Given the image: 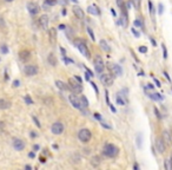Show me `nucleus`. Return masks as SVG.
I'll return each mask as SVG.
<instances>
[{
	"mask_svg": "<svg viewBox=\"0 0 172 170\" xmlns=\"http://www.w3.org/2000/svg\"><path fill=\"white\" fill-rule=\"evenodd\" d=\"M118 151H119L118 148L113 144H110V143L105 144V146L103 149V154L107 157H116L118 155Z\"/></svg>",
	"mask_w": 172,
	"mask_h": 170,
	"instance_id": "nucleus-1",
	"label": "nucleus"
},
{
	"mask_svg": "<svg viewBox=\"0 0 172 170\" xmlns=\"http://www.w3.org/2000/svg\"><path fill=\"white\" fill-rule=\"evenodd\" d=\"M69 87L72 90V91H73L74 93H80V92L83 91L81 83H80V82H78L75 78H74V79H73V78L69 79Z\"/></svg>",
	"mask_w": 172,
	"mask_h": 170,
	"instance_id": "nucleus-2",
	"label": "nucleus"
},
{
	"mask_svg": "<svg viewBox=\"0 0 172 170\" xmlns=\"http://www.w3.org/2000/svg\"><path fill=\"white\" fill-rule=\"evenodd\" d=\"M92 137V134L89 129H81L80 131L78 132V138H79V141L83 142V143H87L90 142V139Z\"/></svg>",
	"mask_w": 172,
	"mask_h": 170,
	"instance_id": "nucleus-3",
	"label": "nucleus"
},
{
	"mask_svg": "<svg viewBox=\"0 0 172 170\" xmlns=\"http://www.w3.org/2000/svg\"><path fill=\"white\" fill-rule=\"evenodd\" d=\"M74 45L78 47V50L81 52V54H84V57H86V58H90L91 57V53L89 51V48L86 47V45H85L84 42H81V40H74Z\"/></svg>",
	"mask_w": 172,
	"mask_h": 170,
	"instance_id": "nucleus-4",
	"label": "nucleus"
},
{
	"mask_svg": "<svg viewBox=\"0 0 172 170\" xmlns=\"http://www.w3.org/2000/svg\"><path fill=\"white\" fill-rule=\"evenodd\" d=\"M94 69H95V71H97L98 73H103V71L105 70V64H104V60H103V58L97 56L94 59Z\"/></svg>",
	"mask_w": 172,
	"mask_h": 170,
	"instance_id": "nucleus-5",
	"label": "nucleus"
},
{
	"mask_svg": "<svg viewBox=\"0 0 172 170\" xmlns=\"http://www.w3.org/2000/svg\"><path fill=\"white\" fill-rule=\"evenodd\" d=\"M64 129H65V126H64V124H63L61 122H55V123H53V125H52V128H51L52 134H54V135H61V134L64 132Z\"/></svg>",
	"mask_w": 172,
	"mask_h": 170,
	"instance_id": "nucleus-6",
	"label": "nucleus"
},
{
	"mask_svg": "<svg viewBox=\"0 0 172 170\" xmlns=\"http://www.w3.org/2000/svg\"><path fill=\"white\" fill-rule=\"evenodd\" d=\"M69 99H70L71 104L73 105V108H75V109H79V110H81V109H83V106H81V101H80V98H78V97L75 96L74 93H73V95H70Z\"/></svg>",
	"mask_w": 172,
	"mask_h": 170,
	"instance_id": "nucleus-7",
	"label": "nucleus"
},
{
	"mask_svg": "<svg viewBox=\"0 0 172 170\" xmlns=\"http://www.w3.org/2000/svg\"><path fill=\"white\" fill-rule=\"evenodd\" d=\"M156 148H157L159 154H164L165 153L166 145H165V141L163 138H157L156 139Z\"/></svg>",
	"mask_w": 172,
	"mask_h": 170,
	"instance_id": "nucleus-8",
	"label": "nucleus"
},
{
	"mask_svg": "<svg viewBox=\"0 0 172 170\" xmlns=\"http://www.w3.org/2000/svg\"><path fill=\"white\" fill-rule=\"evenodd\" d=\"M100 82H101L105 86H111V85L113 84V78H112L110 75H107V73H103V75L100 76Z\"/></svg>",
	"mask_w": 172,
	"mask_h": 170,
	"instance_id": "nucleus-9",
	"label": "nucleus"
},
{
	"mask_svg": "<svg viewBox=\"0 0 172 170\" xmlns=\"http://www.w3.org/2000/svg\"><path fill=\"white\" fill-rule=\"evenodd\" d=\"M27 9L32 15H35L38 12H39V6H38L35 3H28L27 4Z\"/></svg>",
	"mask_w": 172,
	"mask_h": 170,
	"instance_id": "nucleus-10",
	"label": "nucleus"
},
{
	"mask_svg": "<svg viewBox=\"0 0 172 170\" xmlns=\"http://www.w3.org/2000/svg\"><path fill=\"white\" fill-rule=\"evenodd\" d=\"M25 73L27 76H34L38 73V67L35 65H27L25 67Z\"/></svg>",
	"mask_w": 172,
	"mask_h": 170,
	"instance_id": "nucleus-11",
	"label": "nucleus"
},
{
	"mask_svg": "<svg viewBox=\"0 0 172 170\" xmlns=\"http://www.w3.org/2000/svg\"><path fill=\"white\" fill-rule=\"evenodd\" d=\"M110 70L112 71V73H113L114 76H117V77H119V76H121V75H123L121 66H119L118 64H112V65L110 66Z\"/></svg>",
	"mask_w": 172,
	"mask_h": 170,
	"instance_id": "nucleus-12",
	"label": "nucleus"
},
{
	"mask_svg": "<svg viewBox=\"0 0 172 170\" xmlns=\"http://www.w3.org/2000/svg\"><path fill=\"white\" fill-rule=\"evenodd\" d=\"M13 148L15 150H18V151H21V150H24V148H25V143L21 141V139L14 138L13 139Z\"/></svg>",
	"mask_w": 172,
	"mask_h": 170,
	"instance_id": "nucleus-13",
	"label": "nucleus"
},
{
	"mask_svg": "<svg viewBox=\"0 0 172 170\" xmlns=\"http://www.w3.org/2000/svg\"><path fill=\"white\" fill-rule=\"evenodd\" d=\"M19 58H20V60H23V62H27L28 59L31 58V52L28 51V50H21V51L19 52Z\"/></svg>",
	"mask_w": 172,
	"mask_h": 170,
	"instance_id": "nucleus-14",
	"label": "nucleus"
},
{
	"mask_svg": "<svg viewBox=\"0 0 172 170\" xmlns=\"http://www.w3.org/2000/svg\"><path fill=\"white\" fill-rule=\"evenodd\" d=\"M73 13H74V15L77 17L78 19H80V20H84V19H85L84 11H83L80 7H78V6H74V7H73Z\"/></svg>",
	"mask_w": 172,
	"mask_h": 170,
	"instance_id": "nucleus-15",
	"label": "nucleus"
},
{
	"mask_svg": "<svg viewBox=\"0 0 172 170\" xmlns=\"http://www.w3.org/2000/svg\"><path fill=\"white\" fill-rule=\"evenodd\" d=\"M39 25L44 30H46L47 27H49V17H47L46 14H44L39 18Z\"/></svg>",
	"mask_w": 172,
	"mask_h": 170,
	"instance_id": "nucleus-16",
	"label": "nucleus"
},
{
	"mask_svg": "<svg viewBox=\"0 0 172 170\" xmlns=\"http://www.w3.org/2000/svg\"><path fill=\"white\" fill-rule=\"evenodd\" d=\"M49 38H50V43L52 45L55 44V40H57V31H55V27H52L49 30Z\"/></svg>",
	"mask_w": 172,
	"mask_h": 170,
	"instance_id": "nucleus-17",
	"label": "nucleus"
},
{
	"mask_svg": "<svg viewBox=\"0 0 172 170\" xmlns=\"http://www.w3.org/2000/svg\"><path fill=\"white\" fill-rule=\"evenodd\" d=\"M90 163H91V165H92L93 168H98V167L101 164V158H100V156H93V157L91 158Z\"/></svg>",
	"mask_w": 172,
	"mask_h": 170,
	"instance_id": "nucleus-18",
	"label": "nucleus"
},
{
	"mask_svg": "<svg viewBox=\"0 0 172 170\" xmlns=\"http://www.w3.org/2000/svg\"><path fill=\"white\" fill-rule=\"evenodd\" d=\"M87 12H89L90 14H93V15H98V14L100 13V11H99L98 7L95 6V5H91V6H89Z\"/></svg>",
	"mask_w": 172,
	"mask_h": 170,
	"instance_id": "nucleus-19",
	"label": "nucleus"
},
{
	"mask_svg": "<svg viewBox=\"0 0 172 170\" xmlns=\"http://www.w3.org/2000/svg\"><path fill=\"white\" fill-rule=\"evenodd\" d=\"M55 85H57V87H58L59 90H61V91H66V90L70 89L67 85H66L64 82H61V81H55Z\"/></svg>",
	"mask_w": 172,
	"mask_h": 170,
	"instance_id": "nucleus-20",
	"label": "nucleus"
},
{
	"mask_svg": "<svg viewBox=\"0 0 172 170\" xmlns=\"http://www.w3.org/2000/svg\"><path fill=\"white\" fill-rule=\"evenodd\" d=\"M99 44H100V47H101L103 51H105V52H110L111 51V48H110L109 44L106 43V40H103V39H101Z\"/></svg>",
	"mask_w": 172,
	"mask_h": 170,
	"instance_id": "nucleus-21",
	"label": "nucleus"
},
{
	"mask_svg": "<svg viewBox=\"0 0 172 170\" xmlns=\"http://www.w3.org/2000/svg\"><path fill=\"white\" fill-rule=\"evenodd\" d=\"M147 96L151 98V99H153V101H163V96H160V93H147Z\"/></svg>",
	"mask_w": 172,
	"mask_h": 170,
	"instance_id": "nucleus-22",
	"label": "nucleus"
},
{
	"mask_svg": "<svg viewBox=\"0 0 172 170\" xmlns=\"http://www.w3.org/2000/svg\"><path fill=\"white\" fill-rule=\"evenodd\" d=\"M9 106H11V103H9L8 101H6V99H0V109H8Z\"/></svg>",
	"mask_w": 172,
	"mask_h": 170,
	"instance_id": "nucleus-23",
	"label": "nucleus"
},
{
	"mask_svg": "<svg viewBox=\"0 0 172 170\" xmlns=\"http://www.w3.org/2000/svg\"><path fill=\"white\" fill-rule=\"evenodd\" d=\"M47 60H49V63L52 65V66H55L57 65V58L53 53H50L49 54V58H47Z\"/></svg>",
	"mask_w": 172,
	"mask_h": 170,
	"instance_id": "nucleus-24",
	"label": "nucleus"
},
{
	"mask_svg": "<svg viewBox=\"0 0 172 170\" xmlns=\"http://www.w3.org/2000/svg\"><path fill=\"white\" fill-rule=\"evenodd\" d=\"M163 139L165 141V143H167V144L171 143V136H170V132L166 131V130H164V131H163Z\"/></svg>",
	"mask_w": 172,
	"mask_h": 170,
	"instance_id": "nucleus-25",
	"label": "nucleus"
},
{
	"mask_svg": "<svg viewBox=\"0 0 172 170\" xmlns=\"http://www.w3.org/2000/svg\"><path fill=\"white\" fill-rule=\"evenodd\" d=\"M80 101H81V106H83V109H84V108L86 109V108L89 106V102H87V99H86V97L83 96V97L80 98ZM83 109H81V110H83Z\"/></svg>",
	"mask_w": 172,
	"mask_h": 170,
	"instance_id": "nucleus-26",
	"label": "nucleus"
},
{
	"mask_svg": "<svg viewBox=\"0 0 172 170\" xmlns=\"http://www.w3.org/2000/svg\"><path fill=\"white\" fill-rule=\"evenodd\" d=\"M117 103H118L119 105H125V104H126V101H125V99H123V98L120 97V95L118 93V96H117Z\"/></svg>",
	"mask_w": 172,
	"mask_h": 170,
	"instance_id": "nucleus-27",
	"label": "nucleus"
},
{
	"mask_svg": "<svg viewBox=\"0 0 172 170\" xmlns=\"http://www.w3.org/2000/svg\"><path fill=\"white\" fill-rule=\"evenodd\" d=\"M165 168L167 170H172V161L171 159H165Z\"/></svg>",
	"mask_w": 172,
	"mask_h": 170,
	"instance_id": "nucleus-28",
	"label": "nucleus"
},
{
	"mask_svg": "<svg viewBox=\"0 0 172 170\" xmlns=\"http://www.w3.org/2000/svg\"><path fill=\"white\" fill-rule=\"evenodd\" d=\"M65 31H66V33H67L69 39H72V38H73V34H72V30H71V27H66V28H65Z\"/></svg>",
	"mask_w": 172,
	"mask_h": 170,
	"instance_id": "nucleus-29",
	"label": "nucleus"
},
{
	"mask_svg": "<svg viewBox=\"0 0 172 170\" xmlns=\"http://www.w3.org/2000/svg\"><path fill=\"white\" fill-rule=\"evenodd\" d=\"M135 26H137V27H144L143 22L140 20V19H136V20H135Z\"/></svg>",
	"mask_w": 172,
	"mask_h": 170,
	"instance_id": "nucleus-30",
	"label": "nucleus"
},
{
	"mask_svg": "<svg viewBox=\"0 0 172 170\" xmlns=\"http://www.w3.org/2000/svg\"><path fill=\"white\" fill-rule=\"evenodd\" d=\"M161 47H163V57H164V59H167V50H166V46L163 44V45H161Z\"/></svg>",
	"mask_w": 172,
	"mask_h": 170,
	"instance_id": "nucleus-31",
	"label": "nucleus"
},
{
	"mask_svg": "<svg viewBox=\"0 0 172 170\" xmlns=\"http://www.w3.org/2000/svg\"><path fill=\"white\" fill-rule=\"evenodd\" d=\"M25 102H26V104H28V105L33 104V101H32V98H31L30 96H26V97H25Z\"/></svg>",
	"mask_w": 172,
	"mask_h": 170,
	"instance_id": "nucleus-32",
	"label": "nucleus"
},
{
	"mask_svg": "<svg viewBox=\"0 0 172 170\" xmlns=\"http://www.w3.org/2000/svg\"><path fill=\"white\" fill-rule=\"evenodd\" d=\"M138 50H139L140 53H146V52H147V47H146V46H139Z\"/></svg>",
	"mask_w": 172,
	"mask_h": 170,
	"instance_id": "nucleus-33",
	"label": "nucleus"
},
{
	"mask_svg": "<svg viewBox=\"0 0 172 170\" xmlns=\"http://www.w3.org/2000/svg\"><path fill=\"white\" fill-rule=\"evenodd\" d=\"M87 32H89V34L91 36V39H92V40L94 42V40H95V38H94V33L92 32V30H91L90 27H87Z\"/></svg>",
	"mask_w": 172,
	"mask_h": 170,
	"instance_id": "nucleus-34",
	"label": "nucleus"
},
{
	"mask_svg": "<svg viewBox=\"0 0 172 170\" xmlns=\"http://www.w3.org/2000/svg\"><path fill=\"white\" fill-rule=\"evenodd\" d=\"M137 145H138V148L141 146V135H138V136H137Z\"/></svg>",
	"mask_w": 172,
	"mask_h": 170,
	"instance_id": "nucleus-35",
	"label": "nucleus"
},
{
	"mask_svg": "<svg viewBox=\"0 0 172 170\" xmlns=\"http://www.w3.org/2000/svg\"><path fill=\"white\" fill-rule=\"evenodd\" d=\"M0 50H1V52H3V53H7V52H8V48H7L6 45H1Z\"/></svg>",
	"mask_w": 172,
	"mask_h": 170,
	"instance_id": "nucleus-36",
	"label": "nucleus"
},
{
	"mask_svg": "<svg viewBox=\"0 0 172 170\" xmlns=\"http://www.w3.org/2000/svg\"><path fill=\"white\" fill-rule=\"evenodd\" d=\"M46 4H49L50 6H53L57 4V0H46Z\"/></svg>",
	"mask_w": 172,
	"mask_h": 170,
	"instance_id": "nucleus-37",
	"label": "nucleus"
},
{
	"mask_svg": "<svg viewBox=\"0 0 172 170\" xmlns=\"http://www.w3.org/2000/svg\"><path fill=\"white\" fill-rule=\"evenodd\" d=\"M44 103H45V104H46V103H50V105H51V104L53 103V101H52L51 98H45V99H44Z\"/></svg>",
	"mask_w": 172,
	"mask_h": 170,
	"instance_id": "nucleus-38",
	"label": "nucleus"
},
{
	"mask_svg": "<svg viewBox=\"0 0 172 170\" xmlns=\"http://www.w3.org/2000/svg\"><path fill=\"white\" fill-rule=\"evenodd\" d=\"M155 114H156V116H157V117H158L159 119L161 118V115L159 114V111H158V109H157V108H155Z\"/></svg>",
	"mask_w": 172,
	"mask_h": 170,
	"instance_id": "nucleus-39",
	"label": "nucleus"
},
{
	"mask_svg": "<svg viewBox=\"0 0 172 170\" xmlns=\"http://www.w3.org/2000/svg\"><path fill=\"white\" fill-rule=\"evenodd\" d=\"M149 8H150V12L153 13V6H152V3H151V1H149Z\"/></svg>",
	"mask_w": 172,
	"mask_h": 170,
	"instance_id": "nucleus-40",
	"label": "nucleus"
},
{
	"mask_svg": "<svg viewBox=\"0 0 172 170\" xmlns=\"http://www.w3.org/2000/svg\"><path fill=\"white\" fill-rule=\"evenodd\" d=\"M164 11V7H163V4H159V14H161Z\"/></svg>",
	"mask_w": 172,
	"mask_h": 170,
	"instance_id": "nucleus-41",
	"label": "nucleus"
},
{
	"mask_svg": "<svg viewBox=\"0 0 172 170\" xmlns=\"http://www.w3.org/2000/svg\"><path fill=\"white\" fill-rule=\"evenodd\" d=\"M91 85H92V86H93V89L95 90V93H97V95H98V92H99V91H98V89H97V85H95V84H94L93 82L91 83Z\"/></svg>",
	"mask_w": 172,
	"mask_h": 170,
	"instance_id": "nucleus-42",
	"label": "nucleus"
},
{
	"mask_svg": "<svg viewBox=\"0 0 172 170\" xmlns=\"http://www.w3.org/2000/svg\"><path fill=\"white\" fill-rule=\"evenodd\" d=\"M63 59H64V62H65V63H73V60H71V59H67L65 56H64V58H63Z\"/></svg>",
	"mask_w": 172,
	"mask_h": 170,
	"instance_id": "nucleus-43",
	"label": "nucleus"
},
{
	"mask_svg": "<svg viewBox=\"0 0 172 170\" xmlns=\"http://www.w3.org/2000/svg\"><path fill=\"white\" fill-rule=\"evenodd\" d=\"M33 121L35 122V124H37V126H38V128H40V123H39V121H38V119H37L35 117H33Z\"/></svg>",
	"mask_w": 172,
	"mask_h": 170,
	"instance_id": "nucleus-44",
	"label": "nucleus"
},
{
	"mask_svg": "<svg viewBox=\"0 0 172 170\" xmlns=\"http://www.w3.org/2000/svg\"><path fill=\"white\" fill-rule=\"evenodd\" d=\"M155 83H156V86H158V87H160V86H161V85H160V82L158 81L157 78H155Z\"/></svg>",
	"mask_w": 172,
	"mask_h": 170,
	"instance_id": "nucleus-45",
	"label": "nucleus"
},
{
	"mask_svg": "<svg viewBox=\"0 0 172 170\" xmlns=\"http://www.w3.org/2000/svg\"><path fill=\"white\" fill-rule=\"evenodd\" d=\"M132 32H133V34H135L136 37H139V36H140V34H139V32H137L135 28H132Z\"/></svg>",
	"mask_w": 172,
	"mask_h": 170,
	"instance_id": "nucleus-46",
	"label": "nucleus"
},
{
	"mask_svg": "<svg viewBox=\"0 0 172 170\" xmlns=\"http://www.w3.org/2000/svg\"><path fill=\"white\" fill-rule=\"evenodd\" d=\"M164 76H165V77H166V79H167V81H169V82H171V78H170V76H169V73H167V72H166V71H165V72H164Z\"/></svg>",
	"mask_w": 172,
	"mask_h": 170,
	"instance_id": "nucleus-47",
	"label": "nucleus"
},
{
	"mask_svg": "<svg viewBox=\"0 0 172 170\" xmlns=\"http://www.w3.org/2000/svg\"><path fill=\"white\" fill-rule=\"evenodd\" d=\"M19 84H20V82H19V81H14V82H13V86H14V87L19 86Z\"/></svg>",
	"mask_w": 172,
	"mask_h": 170,
	"instance_id": "nucleus-48",
	"label": "nucleus"
},
{
	"mask_svg": "<svg viewBox=\"0 0 172 170\" xmlns=\"http://www.w3.org/2000/svg\"><path fill=\"white\" fill-rule=\"evenodd\" d=\"M151 43H152V45H153V46H157V43H156V40H155L153 38H151Z\"/></svg>",
	"mask_w": 172,
	"mask_h": 170,
	"instance_id": "nucleus-49",
	"label": "nucleus"
},
{
	"mask_svg": "<svg viewBox=\"0 0 172 170\" xmlns=\"http://www.w3.org/2000/svg\"><path fill=\"white\" fill-rule=\"evenodd\" d=\"M138 3H139V0H135V5H136V8H139V5H138Z\"/></svg>",
	"mask_w": 172,
	"mask_h": 170,
	"instance_id": "nucleus-50",
	"label": "nucleus"
},
{
	"mask_svg": "<svg viewBox=\"0 0 172 170\" xmlns=\"http://www.w3.org/2000/svg\"><path fill=\"white\" fill-rule=\"evenodd\" d=\"M146 87H147V89H151V90H152V89H153V85H152V84H150V83H149Z\"/></svg>",
	"mask_w": 172,
	"mask_h": 170,
	"instance_id": "nucleus-51",
	"label": "nucleus"
},
{
	"mask_svg": "<svg viewBox=\"0 0 172 170\" xmlns=\"http://www.w3.org/2000/svg\"><path fill=\"white\" fill-rule=\"evenodd\" d=\"M60 50H61V52H63V54L65 56V54H66V51H65V50H64L63 47H60Z\"/></svg>",
	"mask_w": 172,
	"mask_h": 170,
	"instance_id": "nucleus-52",
	"label": "nucleus"
},
{
	"mask_svg": "<svg viewBox=\"0 0 172 170\" xmlns=\"http://www.w3.org/2000/svg\"><path fill=\"white\" fill-rule=\"evenodd\" d=\"M40 162H41V163H45V158H44V157H40Z\"/></svg>",
	"mask_w": 172,
	"mask_h": 170,
	"instance_id": "nucleus-53",
	"label": "nucleus"
},
{
	"mask_svg": "<svg viewBox=\"0 0 172 170\" xmlns=\"http://www.w3.org/2000/svg\"><path fill=\"white\" fill-rule=\"evenodd\" d=\"M59 28H60V30H65V28H66V26H64V25H60V26H59Z\"/></svg>",
	"mask_w": 172,
	"mask_h": 170,
	"instance_id": "nucleus-54",
	"label": "nucleus"
},
{
	"mask_svg": "<svg viewBox=\"0 0 172 170\" xmlns=\"http://www.w3.org/2000/svg\"><path fill=\"white\" fill-rule=\"evenodd\" d=\"M111 13H112L113 15H116V12H114V9H113V8H111Z\"/></svg>",
	"mask_w": 172,
	"mask_h": 170,
	"instance_id": "nucleus-55",
	"label": "nucleus"
},
{
	"mask_svg": "<svg viewBox=\"0 0 172 170\" xmlns=\"http://www.w3.org/2000/svg\"><path fill=\"white\" fill-rule=\"evenodd\" d=\"M133 168H135L136 170H138V169H139V167H138V164H135V165H133Z\"/></svg>",
	"mask_w": 172,
	"mask_h": 170,
	"instance_id": "nucleus-56",
	"label": "nucleus"
},
{
	"mask_svg": "<svg viewBox=\"0 0 172 170\" xmlns=\"http://www.w3.org/2000/svg\"><path fill=\"white\" fill-rule=\"evenodd\" d=\"M25 169H32L31 165H25Z\"/></svg>",
	"mask_w": 172,
	"mask_h": 170,
	"instance_id": "nucleus-57",
	"label": "nucleus"
},
{
	"mask_svg": "<svg viewBox=\"0 0 172 170\" xmlns=\"http://www.w3.org/2000/svg\"><path fill=\"white\" fill-rule=\"evenodd\" d=\"M6 1H8V3H12V1H13V0H6Z\"/></svg>",
	"mask_w": 172,
	"mask_h": 170,
	"instance_id": "nucleus-58",
	"label": "nucleus"
},
{
	"mask_svg": "<svg viewBox=\"0 0 172 170\" xmlns=\"http://www.w3.org/2000/svg\"><path fill=\"white\" fill-rule=\"evenodd\" d=\"M72 1H74V3H75V1H78V0H72Z\"/></svg>",
	"mask_w": 172,
	"mask_h": 170,
	"instance_id": "nucleus-59",
	"label": "nucleus"
}]
</instances>
